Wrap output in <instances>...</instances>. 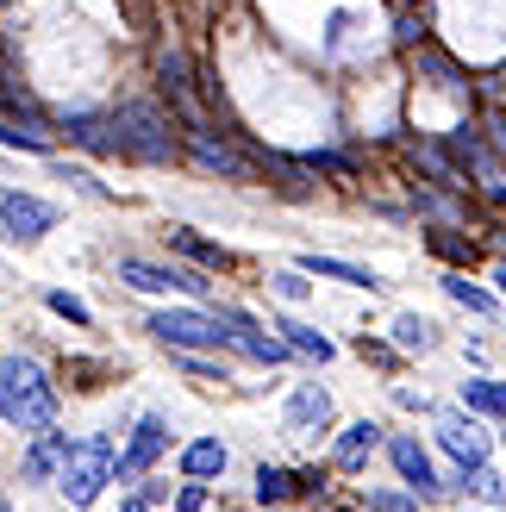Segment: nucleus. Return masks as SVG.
I'll list each match as a JSON object with an SVG mask.
<instances>
[{
    "mask_svg": "<svg viewBox=\"0 0 506 512\" xmlns=\"http://www.w3.org/2000/svg\"><path fill=\"white\" fill-rule=\"evenodd\" d=\"M0 419L19 431L57 425V388L44 381V369L32 356H0Z\"/></svg>",
    "mask_w": 506,
    "mask_h": 512,
    "instance_id": "obj_1",
    "label": "nucleus"
},
{
    "mask_svg": "<svg viewBox=\"0 0 506 512\" xmlns=\"http://www.w3.org/2000/svg\"><path fill=\"white\" fill-rule=\"evenodd\" d=\"M113 125H119L125 157H138V163H175L182 157V138L169 132V119L150 107V100H125V107L113 113Z\"/></svg>",
    "mask_w": 506,
    "mask_h": 512,
    "instance_id": "obj_2",
    "label": "nucleus"
},
{
    "mask_svg": "<svg viewBox=\"0 0 506 512\" xmlns=\"http://www.w3.org/2000/svg\"><path fill=\"white\" fill-rule=\"evenodd\" d=\"M107 481H113V444H107V438H82V444H69V450H63V463H57V488H63L69 506H94Z\"/></svg>",
    "mask_w": 506,
    "mask_h": 512,
    "instance_id": "obj_3",
    "label": "nucleus"
},
{
    "mask_svg": "<svg viewBox=\"0 0 506 512\" xmlns=\"http://www.w3.org/2000/svg\"><path fill=\"white\" fill-rule=\"evenodd\" d=\"M150 338L169 344V350H225V325L213 313H200V306H163V313H150Z\"/></svg>",
    "mask_w": 506,
    "mask_h": 512,
    "instance_id": "obj_4",
    "label": "nucleus"
},
{
    "mask_svg": "<svg viewBox=\"0 0 506 512\" xmlns=\"http://www.w3.org/2000/svg\"><path fill=\"white\" fill-rule=\"evenodd\" d=\"M438 450H450V463H457V475L469 469H482L488 456H494V438L482 425H475V413H463V406H438Z\"/></svg>",
    "mask_w": 506,
    "mask_h": 512,
    "instance_id": "obj_5",
    "label": "nucleus"
},
{
    "mask_svg": "<svg viewBox=\"0 0 506 512\" xmlns=\"http://www.w3.org/2000/svg\"><path fill=\"white\" fill-rule=\"evenodd\" d=\"M119 281L138 294H213L207 269H175V263H144V256H119Z\"/></svg>",
    "mask_w": 506,
    "mask_h": 512,
    "instance_id": "obj_6",
    "label": "nucleus"
},
{
    "mask_svg": "<svg viewBox=\"0 0 506 512\" xmlns=\"http://www.w3.org/2000/svg\"><path fill=\"white\" fill-rule=\"evenodd\" d=\"M388 463H394V475H400V481H407V494H413V500H444L450 481L438 475L432 450H425L413 431H394V438H388Z\"/></svg>",
    "mask_w": 506,
    "mask_h": 512,
    "instance_id": "obj_7",
    "label": "nucleus"
},
{
    "mask_svg": "<svg viewBox=\"0 0 506 512\" xmlns=\"http://www.w3.org/2000/svg\"><path fill=\"white\" fill-rule=\"evenodd\" d=\"M163 450H169V419H163V413H144V419L132 425V438H125V450L113 456V481H138V475H150Z\"/></svg>",
    "mask_w": 506,
    "mask_h": 512,
    "instance_id": "obj_8",
    "label": "nucleus"
},
{
    "mask_svg": "<svg viewBox=\"0 0 506 512\" xmlns=\"http://www.w3.org/2000/svg\"><path fill=\"white\" fill-rule=\"evenodd\" d=\"M0 225H7V238L38 244V238L50 232V225H57V207H50V200H38V194L7 188V194H0Z\"/></svg>",
    "mask_w": 506,
    "mask_h": 512,
    "instance_id": "obj_9",
    "label": "nucleus"
},
{
    "mask_svg": "<svg viewBox=\"0 0 506 512\" xmlns=\"http://www.w3.org/2000/svg\"><path fill=\"white\" fill-rule=\"evenodd\" d=\"M188 157H194L200 169H207V175H225V182H250V175H257V163H250L238 144L213 138L207 125H194V132H188Z\"/></svg>",
    "mask_w": 506,
    "mask_h": 512,
    "instance_id": "obj_10",
    "label": "nucleus"
},
{
    "mask_svg": "<svg viewBox=\"0 0 506 512\" xmlns=\"http://www.w3.org/2000/svg\"><path fill=\"white\" fill-rule=\"evenodd\" d=\"M282 419H288L294 438H319V431L332 425V388H319V381H294Z\"/></svg>",
    "mask_w": 506,
    "mask_h": 512,
    "instance_id": "obj_11",
    "label": "nucleus"
},
{
    "mask_svg": "<svg viewBox=\"0 0 506 512\" xmlns=\"http://www.w3.org/2000/svg\"><path fill=\"white\" fill-rule=\"evenodd\" d=\"M157 82H163V94H169V107L182 113V125L194 132L200 125V100H194V69H188V57L175 44H163L157 50Z\"/></svg>",
    "mask_w": 506,
    "mask_h": 512,
    "instance_id": "obj_12",
    "label": "nucleus"
},
{
    "mask_svg": "<svg viewBox=\"0 0 506 512\" xmlns=\"http://www.w3.org/2000/svg\"><path fill=\"white\" fill-rule=\"evenodd\" d=\"M375 450H382V425H375V419H350L338 438H332V463L344 475H357V469H369Z\"/></svg>",
    "mask_w": 506,
    "mask_h": 512,
    "instance_id": "obj_13",
    "label": "nucleus"
},
{
    "mask_svg": "<svg viewBox=\"0 0 506 512\" xmlns=\"http://www.w3.org/2000/svg\"><path fill=\"white\" fill-rule=\"evenodd\" d=\"M63 138L82 144V150H94V157H125L113 113H69V119H63Z\"/></svg>",
    "mask_w": 506,
    "mask_h": 512,
    "instance_id": "obj_14",
    "label": "nucleus"
},
{
    "mask_svg": "<svg viewBox=\"0 0 506 512\" xmlns=\"http://www.w3.org/2000/svg\"><path fill=\"white\" fill-rule=\"evenodd\" d=\"M457 406H463V413H475V419L506 425V381H494V375H463L457 381Z\"/></svg>",
    "mask_w": 506,
    "mask_h": 512,
    "instance_id": "obj_15",
    "label": "nucleus"
},
{
    "mask_svg": "<svg viewBox=\"0 0 506 512\" xmlns=\"http://www.w3.org/2000/svg\"><path fill=\"white\" fill-rule=\"evenodd\" d=\"M225 469H232V450H225L219 438H194V444H182V475H188V481H219Z\"/></svg>",
    "mask_w": 506,
    "mask_h": 512,
    "instance_id": "obj_16",
    "label": "nucleus"
},
{
    "mask_svg": "<svg viewBox=\"0 0 506 512\" xmlns=\"http://www.w3.org/2000/svg\"><path fill=\"white\" fill-rule=\"evenodd\" d=\"M300 269H307V275H325V281H344V288H382V275H375V269H357V263H344V256H319V250H307V256H300Z\"/></svg>",
    "mask_w": 506,
    "mask_h": 512,
    "instance_id": "obj_17",
    "label": "nucleus"
},
{
    "mask_svg": "<svg viewBox=\"0 0 506 512\" xmlns=\"http://www.w3.org/2000/svg\"><path fill=\"white\" fill-rule=\"evenodd\" d=\"M163 244H169V250H182L188 263H200V269H232V250H225V244H207V238H194L188 225H169Z\"/></svg>",
    "mask_w": 506,
    "mask_h": 512,
    "instance_id": "obj_18",
    "label": "nucleus"
},
{
    "mask_svg": "<svg viewBox=\"0 0 506 512\" xmlns=\"http://www.w3.org/2000/svg\"><path fill=\"white\" fill-rule=\"evenodd\" d=\"M438 281H444V294L457 300V306H469V313H482V319H500V294H488L482 281H469L463 269H444Z\"/></svg>",
    "mask_w": 506,
    "mask_h": 512,
    "instance_id": "obj_19",
    "label": "nucleus"
},
{
    "mask_svg": "<svg viewBox=\"0 0 506 512\" xmlns=\"http://www.w3.org/2000/svg\"><path fill=\"white\" fill-rule=\"evenodd\" d=\"M275 331H282V344H288L294 356H313V363H332V356H338V344L325 338V331L300 325V319H275Z\"/></svg>",
    "mask_w": 506,
    "mask_h": 512,
    "instance_id": "obj_20",
    "label": "nucleus"
},
{
    "mask_svg": "<svg viewBox=\"0 0 506 512\" xmlns=\"http://www.w3.org/2000/svg\"><path fill=\"white\" fill-rule=\"evenodd\" d=\"M394 350L400 356H432L438 350V325L425 319V313H400L394 319Z\"/></svg>",
    "mask_w": 506,
    "mask_h": 512,
    "instance_id": "obj_21",
    "label": "nucleus"
},
{
    "mask_svg": "<svg viewBox=\"0 0 506 512\" xmlns=\"http://www.w3.org/2000/svg\"><path fill=\"white\" fill-rule=\"evenodd\" d=\"M63 450H69V431H50L44 425V438L32 444V456H25V481H50L63 463Z\"/></svg>",
    "mask_w": 506,
    "mask_h": 512,
    "instance_id": "obj_22",
    "label": "nucleus"
},
{
    "mask_svg": "<svg viewBox=\"0 0 506 512\" xmlns=\"http://www.w3.org/2000/svg\"><path fill=\"white\" fill-rule=\"evenodd\" d=\"M457 481H463V494H469L475 506H488V512H500V506H506V481H500V469H494V463L469 469V475H457Z\"/></svg>",
    "mask_w": 506,
    "mask_h": 512,
    "instance_id": "obj_23",
    "label": "nucleus"
},
{
    "mask_svg": "<svg viewBox=\"0 0 506 512\" xmlns=\"http://www.w3.org/2000/svg\"><path fill=\"white\" fill-rule=\"evenodd\" d=\"M250 494H257V506H288V500H294V469L263 463V469H257V488H250Z\"/></svg>",
    "mask_w": 506,
    "mask_h": 512,
    "instance_id": "obj_24",
    "label": "nucleus"
},
{
    "mask_svg": "<svg viewBox=\"0 0 506 512\" xmlns=\"http://www.w3.org/2000/svg\"><path fill=\"white\" fill-rule=\"evenodd\" d=\"M425 244H432V256H444V263H475V238H457V225H432L425 232Z\"/></svg>",
    "mask_w": 506,
    "mask_h": 512,
    "instance_id": "obj_25",
    "label": "nucleus"
},
{
    "mask_svg": "<svg viewBox=\"0 0 506 512\" xmlns=\"http://www.w3.org/2000/svg\"><path fill=\"white\" fill-rule=\"evenodd\" d=\"M300 169H307V175H338V182H350V175H357V157H344V150H307V157H300Z\"/></svg>",
    "mask_w": 506,
    "mask_h": 512,
    "instance_id": "obj_26",
    "label": "nucleus"
},
{
    "mask_svg": "<svg viewBox=\"0 0 506 512\" xmlns=\"http://www.w3.org/2000/svg\"><path fill=\"white\" fill-rule=\"evenodd\" d=\"M0 144H13V150H32V157H44V150H50V132H44V125H13V119H0Z\"/></svg>",
    "mask_w": 506,
    "mask_h": 512,
    "instance_id": "obj_27",
    "label": "nucleus"
},
{
    "mask_svg": "<svg viewBox=\"0 0 506 512\" xmlns=\"http://www.w3.org/2000/svg\"><path fill=\"white\" fill-rule=\"evenodd\" d=\"M269 288L282 294L288 306H300V300L313 294V281H307V269H275V275H269Z\"/></svg>",
    "mask_w": 506,
    "mask_h": 512,
    "instance_id": "obj_28",
    "label": "nucleus"
},
{
    "mask_svg": "<svg viewBox=\"0 0 506 512\" xmlns=\"http://www.w3.org/2000/svg\"><path fill=\"white\" fill-rule=\"evenodd\" d=\"M425 500H413V494H394V488H375V494H363V512H419Z\"/></svg>",
    "mask_w": 506,
    "mask_h": 512,
    "instance_id": "obj_29",
    "label": "nucleus"
},
{
    "mask_svg": "<svg viewBox=\"0 0 506 512\" xmlns=\"http://www.w3.org/2000/svg\"><path fill=\"white\" fill-rule=\"evenodd\" d=\"M57 182H75V188H82L88 200H113V194H107V182H94L88 169H69V163H57Z\"/></svg>",
    "mask_w": 506,
    "mask_h": 512,
    "instance_id": "obj_30",
    "label": "nucleus"
},
{
    "mask_svg": "<svg viewBox=\"0 0 506 512\" xmlns=\"http://www.w3.org/2000/svg\"><path fill=\"white\" fill-rule=\"evenodd\" d=\"M50 313H63L69 325H88V319H94V313H88V306L75 300V294H50Z\"/></svg>",
    "mask_w": 506,
    "mask_h": 512,
    "instance_id": "obj_31",
    "label": "nucleus"
},
{
    "mask_svg": "<svg viewBox=\"0 0 506 512\" xmlns=\"http://www.w3.org/2000/svg\"><path fill=\"white\" fill-rule=\"evenodd\" d=\"M394 38L407 44V50H413V44H425V19H419V13H400V25H394Z\"/></svg>",
    "mask_w": 506,
    "mask_h": 512,
    "instance_id": "obj_32",
    "label": "nucleus"
},
{
    "mask_svg": "<svg viewBox=\"0 0 506 512\" xmlns=\"http://www.w3.org/2000/svg\"><path fill=\"white\" fill-rule=\"evenodd\" d=\"M175 506H182V512H200V506H207V481H188V488L175 494Z\"/></svg>",
    "mask_w": 506,
    "mask_h": 512,
    "instance_id": "obj_33",
    "label": "nucleus"
},
{
    "mask_svg": "<svg viewBox=\"0 0 506 512\" xmlns=\"http://www.w3.org/2000/svg\"><path fill=\"white\" fill-rule=\"evenodd\" d=\"M394 400L407 406V413H432V400H425V394H413V388H394Z\"/></svg>",
    "mask_w": 506,
    "mask_h": 512,
    "instance_id": "obj_34",
    "label": "nucleus"
},
{
    "mask_svg": "<svg viewBox=\"0 0 506 512\" xmlns=\"http://www.w3.org/2000/svg\"><path fill=\"white\" fill-rule=\"evenodd\" d=\"M357 350H363V356H375V363H394V344H369V338H363Z\"/></svg>",
    "mask_w": 506,
    "mask_h": 512,
    "instance_id": "obj_35",
    "label": "nucleus"
},
{
    "mask_svg": "<svg viewBox=\"0 0 506 512\" xmlns=\"http://www.w3.org/2000/svg\"><path fill=\"white\" fill-rule=\"evenodd\" d=\"M119 512H150V500H144V494H132V500H119Z\"/></svg>",
    "mask_w": 506,
    "mask_h": 512,
    "instance_id": "obj_36",
    "label": "nucleus"
},
{
    "mask_svg": "<svg viewBox=\"0 0 506 512\" xmlns=\"http://www.w3.org/2000/svg\"><path fill=\"white\" fill-rule=\"evenodd\" d=\"M494 281H500V300H506V263H500V269H494Z\"/></svg>",
    "mask_w": 506,
    "mask_h": 512,
    "instance_id": "obj_37",
    "label": "nucleus"
},
{
    "mask_svg": "<svg viewBox=\"0 0 506 512\" xmlns=\"http://www.w3.org/2000/svg\"><path fill=\"white\" fill-rule=\"evenodd\" d=\"M463 512H488V506H463Z\"/></svg>",
    "mask_w": 506,
    "mask_h": 512,
    "instance_id": "obj_38",
    "label": "nucleus"
},
{
    "mask_svg": "<svg viewBox=\"0 0 506 512\" xmlns=\"http://www.w3.org/2000/svg\"><path fill=\"white\" fill-rule=\"evenodd\" d=\"M263 512H282V506H263Z\"/></svg>",
    "mask_w": 506,
    "mask_h": 512,
    "instance_id": "obj_39",
    "label": "nucleus"
},
{
    "mask_svg": "<svg viewBox=\"0 0 506 512\" xmlns=\"http://www.w3.org/2000/svg\"><path fill=\"white\" fill-rule=\"evenodd\" d=\"M0 512H7V500H0Z\"/></svg>",
    "mask_w": 506,
    "mask_h": 512,
    "instance_id": "obj_40",
    "label": "nucleus"
}]
</instances>
